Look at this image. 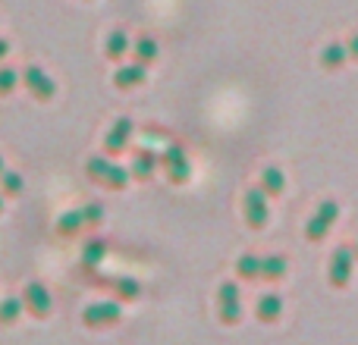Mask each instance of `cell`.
<instances>
[{
	"mask_svg": "<svg viewBox=\"0 0 358 345\" xmlns=\"http://www.w3.org/2000/svg\"><path fill=\"white\" fill-rule=\"evenodd\" d=\"M123 321V304L117 298H104V302H92L85 311H82V323L88 330H104L113 327V323Z\"/></svg>",
	"mask_w": 358,
	"mask_h": 345,
	"instance_id": "6da1fadb",
	"label": "cell"
},
{
	"mask_svg": "<svg viewBox=\"0 0 358 345\" xmlns=\"http://www.w3.org/2000/svg\"><path fill=\"white\" fill-rule=\"evenodd\" d=\"M217 317L223 327H236L242 321V295L233 279L220 283V289H217Z\"/></svg>",
	"mask_w": 358,
	"mask_h": 345,
	"instance_id": "7a4b0ae2",
	"label": "cell"
},
{
	"mask_svg": "<svg viewBox=\"0 0 358 345\" xmlns=\"http://www.w3.org/2000/svg\"><path fill=\"white\" fill-rule=\"evenodd\" d=\"M336 216H340V201H334V198L321 201V207L315 210V216L305 223V239L308 242H324L327 239V233H330V226L336 223Z\"/></svg>",
	"mask_w": 358,
	"mask_h": 345,
	"instance_id": "3957f363",
	"label": "cell"
},
{
	"mask_svg": "<svg viewBox=\"0 0 358 345\" xmlns=\"http://www.w3.org/2000/svg\"><path fill=\"white\" fill-rule=\"evenodd\" d=\"M22 308L29 311L35 321H44V317H50V311H54V298H50V289L44 283H38V279H31L29 286L22 289Z\"/></svg>",
	"mask_w": 358,
	"mask_h": 345,
	"instance_id": "277c9868",
	"label": "cell"
},
{
	"mask_svg": "<svg viewBox=\"0 0 358 345\" xmlns=\"http://www.w3.org/2000/svg\"><path fill=\"white\" fill-rule=\"evenodd\" d=\"M352 267H355V251H352V248H349V245L336 248L334 258H330V264H327L330 286H334V289H346L349 279H352Z\"/></svg>",
	"mask_w": 358,
	"mask_h": 345,
	"instance_id": "5b68a950",
	"label": "cell"
},
{
	"mask_svg": "<svg viewBox=\"0 0 358 345\" xmlns=\"http://www.w3.org/2000/svg\"><path fill=\"white\" fill-rule=\"evenodd\" d=\"M242 214H245L248 229H255V233H258V229H264L271 210H267V195L258 189V185L245 191V198H242Z\"/></svg>",
	"mask_w": 358,
	"mask_h": 345,
	"instance_id": "8992f818",
	"label": "cell"
},
{
	"mask_svg": "<svg viewBox=\"0 0 358 345\" xmlns=\"http://www.w3.org/2000/svg\"><path fill=\"white\" fill-rule=\"evenodd\" d=\"M157 167H164V172H167V179L173 185H182L185 179H189V172H192L189 157L182 154V148H179V145H170L167 151H161V154H157Z\"/></svg>",
	"mask_w": 358,
	"mask_h": 345,
	"instance_id": "52a82bcc",
	"label": "cell"
},
{
	"mask_svg": "<svg viewBox=\"0 0 358 345\" xmlns=\"http://www.w3.org/2000/svg\"><path fill=\"white\" fill-rule=\"evenodd\" d=\"M19 82H25V88L31 91V98H38V101H50L57 94L54 79H50L41 66H29L22 75H19Z\"/></svg>",
	"mask_w": 358,
	"mask_h": 345,
	"instance_id": "ba28073f",
	"label": "cell"
},
{
	"mask_svg": "<svg viewBox=\"0 0 358 345\" xmlns=\"http://www.w3.org/2000/svg\"><path fill=\"white\" fill-rule=\"evenodd\" d=\"M132 132H136L132 119L129 117H120L117 123H113V129L107 132V138H104V154H123V151L129 148Z\"/></svg>",
	"mask_w": 358,
	"mask_h": 345,
	"instance_id": "9c48e42d",
	"label": "cell"
},
{
	"mask_svg": "<svg viewBox=\"0 0 358 345\" xmlns=\"http://www.w3.org/2000/svg\"><path fill=\"white\" fill-rule=\"evenodd\" d=\"M255 317H258L261 323H277L280 317H283V298H280L277 292L261 295L258 304H255Z\"/></svg>",
	"mask_w": 358,
	"mask_h": 345,
	"instance_id": "30bf717a",
	"label": "cell"
},
{
	"mask_svg": "<svg viewBox=\"0 0 358 345\" xmlns=\"http://www.w3.org/2000/svg\"><path fill=\"white\" fill-rule=\"evenodd\" d=\"M142 82H145V66H142V63H129V66H120L117 73H113V85L123 88V91L138 88Z\"/></svg>",
	"mask_w": 358,
	"mask_h": 345,
	"instance_id": "8fae6325",
	"label": "cell"
},
{
	"mask_svg": "<svg viewBox=\"0 0 358 345\" xmlns=\"http://www.w3.org/2000/svg\"><path fill=\"white\" fill-rule=\"evenodd\" d=\"M155 170H157V154H155V151H148V148H142V151L136 154V161H132L129 176H136V179H142V182H148V179H155Z\"/></svg>",
	"mask_w": 358,
	"mask_h": 345,
	"instance_id": "7c38bea8",
	"label": "cell"
},
{
	"mask_svg": "<svg viewBox=\"0 0 358 345\" xmlns=\"http://www.w3.org/2000/svg\"><path fill=\"white\" fill-rule=\"evenodd\" d=\"M110 292H113V298L123 304V302H136V298L142 295V286H138V279H132V277H113Z\"/></svg>",
	"mask_w": 358,
	"mask_h": 345,
	"instance_id": "4fadbf2b",
	"label": "cell"
},
{
	"mask_svg": "<svg viewBox=\"0 0 358 345\" xmlns=\"http://www.w3.org/2000/svg\"><path fill=\"white\" fill-rule=\"evenodd\" d=\"M286 270H289V264H286L283 254H267V258H261V279H267V283H280V279L286 277Z\"/></svg>",
	"mask_w": 358,
	"mask_h": 345,
	"instance_id": "5bb4252c",
	"label": "cell"
},
{
	"mask_svg": "<svg viewBox=\"0 0 358 345\" xmlns=\"http://www.w3.org/2000/svg\"><path fill=\"white\" fill-rule=\"evenodd\" d=\"M258 189L264 191L267 198L283 195V191H286V176H283V170H280V167H267L264 172H261V185H258Z\"/></svg>",
	"mask_w": 358,
	"mask_h": 345,
	"instance_id": "9a60e30c",
	"label": "cell"
},
{
	"mask_svg": "<svg viewBox=\"0 0 358 345\" xmlns=\"http://www.w3.org/2000/svg\"><path fill=\"white\" fill-rule=\"evenodd\" d=\"M346 60H349V54H346V44H340V41L327 44V47L321 50V66L327 69V73H336V69H340Z\"/></svg>",
	"mask_w": 358,
	"mask_h": 345,
	"instance_id": "2e32d148",
	"label": "cell"
},
{
	"mask_svg": "<svg viewBox=\"0 0 358 345\" xmlns=\"http://www.w3.org/2000/svg\"><path fill=\"white\" fill-rule=\"evenodd\" d=\"M236 277L245 279V283H258L261 279V258L258 254H242L236 260Z\"/></svg>",
	"mask_w": 358,
	"mask_h": 345,
	"instance_id": "e0dca14e",
	"label": "cell"
},
{
	"mask_svg": "<svg viewBox=\"0 0 358 345\" xmlns=\"http://www.w3.org/2000/svg\"><path fill=\"white\" fill-rule=\"evenodd\" d=\"M104 54H107V60H123V57L129 54V35H126L123 29H113L110 38H107Z\"/></svg>",
	"mask_w": 358,
	"mask_h": 345,
	"instance_id": "ac0fdd59",
	"label": "cell"
},
{
	"mask_svg": "<svg viewBox=\"0 0 358 345\" xmlns=\"http://www.w3.org/2000/svg\"><path fill=\"white\" fill-rule=\"evenodd\" d=\"M132 50H136V63H142V66H151V63L157 60V41L151 35H142L136 44H132Z\"/></svg>",
	"mask_w": 358,
	"mask_h": 345,
	"instance_id": "d6986e66",
	"label": "cell"
},
{
	"mask_svg": "<svg viewBox=\"0 0 358 345\" xmlns=\"http://www.w3.org/2000/svg\"><path fill=\"white\" fill-rule=\"evenodd\" d=\"M22 298H3L0 302V327H13L22 317Z\"/></svg>",
	"mask_w": 358,
	"mask_h": 345,
	"instance_id": "ffe728a7",
	"label": "cell"
},
{
	"mask_svg": "<svg viewBox=\"0 0 358 345\" xmlns=\"http://www.w3.org/2000/svg\"><path fill=\"white\" fill-rule=\"evenodd\" d=\"M79 229H85V220H82V207H79V210H66V214L57 220V233H60V235H76Z\"/></svg>",
	"mask_w": 358,
	"mask_h": 345,
	"instance_id": "44dd1931",
	"label": "cell"
},
{
	"mask_svg": "<svg viewBox=\"0 0 358 345\" xmlns=\"http://www.w3.org/2000/svg\"><path fill=\"white\" fill-rule=\"evenodd\" d=\"M22 189H25V182H22V176H19V172H13V170L0 172V195L16 198V195H22Z\"/></svg>",
	"mask_w": 358,
	"mask_h": 345,
	"instance_id": "7402d4cb",
	"label": "cell"
},
{
	"mask_svg": "<svg viewBox=\"0 0 358 345\" xmlns=\"http://www.w3.org/2000/svg\"><path fill=\"white\" fill-rule=\"evenodd\" d=\"M101 185H107V189H126L129 185V170L126 167H117V163H110V170H107V176H104V182Z\"/></svg>",
	"mask_w": 358,
	"mask_h": 345,
	"instance_id": "603a6c76",
	"label": "cell"
},
{
	"mask_svg": "<svg viewBox=\"0 0 358 345\" xmlns=\"http://www.w3.org/2000/svg\"><path fill=\"white\" fill-rule=\"evenodd\" d=\"M107 170H110V161H107V157H92V161L85 163V172L92 182H104Z\"/></svg>",
	"mask_w": 358,
	"mask_h": 345,
	"instance_id": "cb8c5ba5",
	"label": "cell"
},
{
	"mask_svg": "<svg viewBox=\"0 0 358 345\" xmlns=\"http://www.w3.org/2000/svg\"><path fill=\"white\" fill-rule=\"evenodd\" d=\"M82 220H85V229H98L101 223H104V207H101V204L82 207Z\"/></svg>",
	"mask_w": 358,
	"mask_h": 345,
	"instance_id": "d4e9b609",
	"label": "cell"
},
{
	"mask_svg": "<svg viewBox=\"0 0 358 345\" xmlns=\"http://www.w3.org/2000/svg\"><path fill=\"white\" fill-rule=\"evenodd\" d=\"M104 251H107V245L101 239H94V242H88L85 245V264H101V260H104Z\"/></svg>",
	"mask_w": 358,
	"mask_h": 345,
	"instance_id": "484cf974",
	"label": "cell"
},
{
	"mask_svg": "<svg viewBox=\"0 0 358 345\" xmlns=\"http://www.w3.org/2000/svg\"><path fill=\"white\" fill-rule=\"evenodd\" d=\"M19 85V73L13 69H0V94H13Z\"/></svg>",
	"mask_w": 358,
	"mask_h": 345,
	"instance_id": "4316f807",
	"label": "cell"
},
{
	"mask_svg": "<svg viewBox=\"0 0 358 345\" xmlns=\"http://www.w3.org/2000/svg\"><path fill=\"white\" fill-rule=\"evenodd\" d=\"M346 54H349V60H358V31L352 38H349V44H346Z\"/></svg>",
	"mask_w": 358,
	"mask_h": 345,
	"instance_id": "83f0119b",
	"label": "cell"
},
{
	"mask_svg": "<svg viewBox=\"0 0 358 345\" xmlns=\"http://www.w3.org/2000/svg\"><path fill=\"white\" fill-rule=\"evenodd\" d=\"M6 54H10V44H6V41H3V38H0V63H3V60H6Z\"/></svg>",
	"mask_w": 358,
	"mask_h": 345,
	"instance_id": "f1b7e54d",
	"label": "cell"
},
{
	"mask_svg": "<svg viewBox=\"0 0 358 345\" xmlns=\"http://www.w3.org/2000/svg\"><path fill=\"white\" fill-rule=\"evenodd\" d=\"M0 214H3V195H0Z\"/></svg>",
	"mask_w": 358,
	"mask_h": 345,
	"instance_id": "f546056e",
	"label": "cell"
},
{
	"mask_svg": "<svg viewBox=\"0 0 358 345\" xmlns=\"http://www.w3.org/2000/svg\"><path fill=\"white\" fill-rule=\"evenodd\" d=\"M3 170H6V167H3V157H0V172H3Z\"/></svg>",
	"mask_w": 358,
	"mask_h": 345,
	"instance_id": "4dcf8cb0",
	"label": "cell"
},
{
	"mask_svg": "<svg viewBox=\"0 0 358 345\" xmlns=\"http://www.w3.org/2000/svg\"><path fill=\"white\" fill-rule=\"evenodd\" d=\"M352 251H355V258H358V245H355V248H352Z\"/></svg>",
	"mask_w": 358,
	"mask_h": 345,
	"instance_id": "1f68e13d",
	"label": "cell"
}]
</instances>
